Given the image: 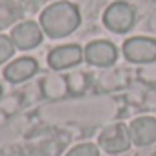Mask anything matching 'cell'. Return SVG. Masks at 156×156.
I'll use <instances>...</instances> for the list:
<instances>
[{"instance_id": "cell-1", "label": "cell", "mask_w": 156, "mask_h": 156, "mask_svg": "<svg viewBox=\"0 0 156 156\" xmlns=\"http://www.w3.org/2000/svg\"><path fill=\"white\" fill-rule=\"evenodd\" d=\"M41 28L51 39H62L73 33L81 24L79 8L72 2H55L41 13Z\"/></svg>"}, {"instance_id": "cell-12", "label": "cell", "mask_w": 156, "mask_h": 156, "mask_svg": "<svg viewBox=\"0 0 156 156\" xmlns=\"http://www.w3.org/2000/svg\"><path fill=\"white\" fill-rule=\"evenodd\" d=\"M15 53V44L11 41V37L8 35H0V64L9 61Z\"/></svg>"}, {"instance_id": "cell-7", "label": "cell", "mask_w": 156, "mask_h": 156, "mask_svg": "<svg viewBox=\"0 0 156 156\" xmlns=\"http://www.w3.org/2000/svg\"><path fill=\"white\" fill-rule=\"evenodd\" d=\"M83 55H85V51L77 44L59 46V48H53L48 53V64L53 70H66V68H72L75 64H79Z\"/></svg>"}, {"instance_id": "cell-14", "label": "cell", "mask_w": 156, "mask_h": 156, "mask_svg": "<svg viewBox=\"0 0 156 156\" xmlns=\"http://www.w3.org/2000/svg\"><path fill=\"white\" fill-rule=\"evenodd\" d=\"M0 98H2V85H0Z\"/></svg>"}, {"instance_id": "cell-3", "label": "cell", "mask_w": 156, "mask_h": 156, "mask_svg": "<svg viewBox=\"0 0 156 156\" xmlns=\"http://www.w3.org/2000/svg\"><path fill=\"white\" fill-rule=\"evenodd\" d=\"M98 141H99V147L108 154L125 152L132 145L130 130L123 123H114V125H108L107 129H103Z\"/></svg>"}, {"instance_id": "cell-9", "label": "cell", "mask_w": 156, "mask_h": 156, "mask_svg": "<svg viewBox=\"0 0 156 156\" xmlns=\"http://www.w3.org/2000/svg\"><path fill=\"white\" fill-rule=\"evenodd\" d=\"M39 64L35 59L31 57H22V59H17L13 62H9L4 70V77L9 81V83H22L26 79H30V77L35 75Z\"/></svg>"}, {"instance_id": "cell-13", "label": "cell", "mask_w": 156, "mask_h": 156, "mask_svg": "<svg viewBox=\"0 0 156 156\" xmlns=\"http://www.w3.org/2000/svg\"><path fill=\"white\" fill-rule=\"evenodd\" d=\"M147 26H149V30H151V31H154V33H156V11L151 15V19H149V22H147Z\"/></svg>"}, {"instance_id": "cell-8", "label": "cell", "mask_w": 156, "mask_h": 156, "mask_svg": "<svg viewBox=\"0 0 156 156\" xmlns=\"http://www.w3.org/2000/svg\"><path fill=\"white\" fill-rule=\"evenodd\" d=\"M132 143L138 147H149L156 141V118L141 116L130 121L129 125Z\"/></svg>"}, {"instance_id": "cell-5", "label": "cell", "mask_w": 156, "mask_h": 156, "mask_svg": "<svg viewBox=\"0 0 156 156\" xmlns=\"http://www.w3.org/2000/svg\"><path fill=\"white\" fill-rule=\"evenodd\" d=\"M42 28L33 22V20H26V22H20L19 26L13 28L11 31V41L15 44V48L19 50H33L35 46L41 44L42 41Z\"/></svg>"}, {"instance_id": "cell-15", "label": "cell", "mask_w": 156, "mask_h": 156, "mask_svg": "<svg viewBox=\"0 0 156 156\" xmlns=\"http://www.w3.org/2000/svg\"><path fill=\"white\" fill-rule=\"evenodd\" d=\"M151 156H156V149H154V151H152V154H151Z\"/></svg>"}, {"instance_id": "cell-2", "label": "cell", "mask_w": 156, "mask_h": 156, "mask_svg": "<svg viewBox=\"0 0 156 156\" xmlns=\"http://www.w3.org/2000/svg\"><path fill=\"white\" fill-rule=\"evenodd\" d=\"M103 24L112 33H127L136 24V9L129 2H114L103 13Z\"/></svg>"}, {"instance_id": "cell-11", "label": "cell", "mask_w": 156, "mask_h": 156, "mask_svg": "<svg viewBox=\"0 0 156 156\" xmlns=\"http://www.w3.org/2000/svg\"><path fill=\"white\" fill-rule=\"evenodd\" d=\"M66 156H99V149L94 143H79L66 152Z\"/></svg>"}, {"instance_id": "cell-10", "label": "cell", "mask_w": 156, "mask_h": 156, "mask_svg": "<svg viewBox=\"0 0 156 156\" xmlns=\"http://www.w3.org/2000/svg\"><path fill=\"white\" fill-rule=\"evenodd\" d=\"M68 92V79H64V77H50V79H46L44 83V94L48 98H62L64 94Z\"/></svg>"}, {"instance_id": "cell-4", "label": "cell", "mask_w": 156, "mask_h": 156, "mask_svg": "<svg viewBox=\"0 0 156 156\" xmlns=\"http://www.w3.org/2000/svg\"><path fill=\"white\" fill-rule=\"evenodd\" d=\"M123 55L129 62L151 64V62L156 61V39L130 37L123 44Z\"/></svg>"}, {"instance_id": "cell-6", "label": "cell", "mask_w": 156, "mask_h": 156, "mask_svg": "<svg viewBox=\"0 0 156 156\" xmlns=\"http://www.w3.org/2000/svg\"><path fill=\"white\" fill-rule=\"evenodd\" d=\"M85 59L92 66H112L118 59V50L112 42L108 41H92L85 48Z\"/></svg>"}]
</instances>
